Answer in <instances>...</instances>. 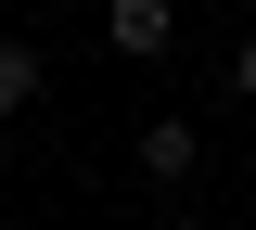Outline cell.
Here are the masks:
<instances>
[{
  "mask_svg": "<svg viewBox=\"0 0 256 230\" xmlns=\"http://www.w3.org/2000/svg\"><path fill=\"white\" fill-rule=\"evenodd\" d=\"M154 230H205V218H154Z\"/></svg>",
  "mask_w": 256,
  "mask_h": 230,
  "instance_id": "5b68a950",
  "label": "cell"
},
{
  "mask_svg": "<svg viewBox=\"0 0 256 230\" xmlns=\"http://www.w3.org/2000/svg\"><path fill=\"white\" fill-rule=\"evenodd\" d=\"M38 102V38H0V115H26Z\"/></svg>",
  "mask_w": 256,
  "mask_h": 230,
  "instance_id": "3957f363",
  "label": "cell"
},
{
  "mask_svg": "<svg viewBox=\"0 0 256 230\" xmlns=\"http://www.w3.org/2000/svg\"><path fill=\"white\" fill-rule=\"evenodd\" d=\"M230 102H256V38H244V51H230Z\"/></svg>",
  "mask_w": 256,
  "mask_h": 230,
  "instance_id": "277c9868",
  "label": "cell"
},
{
  "mask_svg": "<svg viewBox=\"0 0 256 230\" xmlns=\"http://www.w3.org/2000/svg\"><path fill=\"white\" fill-rule=\"evenodd\" d=\"M192 166H205V128L192 115H154L141 128V179H192Z\"/></svg>",
  "mask_w": 256,
  "mask_h": 230,
  "instance_id": "7a4b0ae2",
  "label": "cell"
},
{
  "mask_svg": "<svg viewBox=\"0 0 256 230\" xmlns=\"http://www.w3.org/2000/svg\"><path fill=\"white\" fill-rule=\"evenodd\" d=\"M102 38H116L128 64H154L166 38H180V0H102Z\"/></svg>",
  "mask_w": 256,
  "mask_h": 230,
  "instance_id": "6da1fadb",
  "label": "cell"
}]
</instances>
